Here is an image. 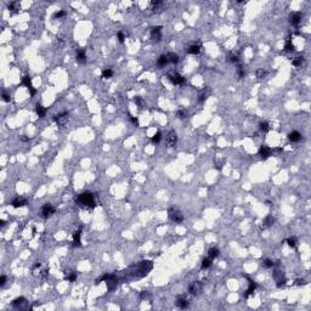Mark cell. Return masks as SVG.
I'll list each match as a JSON object with an SVG mask.
<instances>
[{
  "mask_svg": "<svg viewBox=\"0 0 311 311\" xmlns=\"http://www.w3.org/2000/svg\"><path fill=\"white\" fill-rule=\"evenodd\" d=\"M75 202L79 207H83V208L90 209L95 207V199H94V195L91 192H83L80 195H78L75 197Z\"/></svg>",
  "mask_w": 311,
  "mask_h": 311,
  "instance_id": "cell-1",
  "label": "cell"
},
{
  "mask_svg": "<svg viewBox=\"0 0 311 311\" xmlns=\"http://www.w3.org/2000/svg\"><path fill=\"white\" fill-rule=\"evenodd\" d=\"M168 216H169V219L173 221V223H175V224H180V223L184 221L182 213L180 210L175 209V208H170L168 210Z\"/></svg>",
  "mask_w": 311,
  "mask_h": 311,
  "instance_id": "cell-2",
  "label": "cell"
},
{
  "mask_svg": "<svg viewBox=\"0 0 311 311\" xmlns=\"http://www.w3.org/2000/svg\"><path fill=\"white\" fill-rule=\"evenodd\" d=\"M68 119H70V115H68L67 112H62V113L54 115V120L56 122L57 127H60V128L66 127V124L68 123Z\"/></svg>",
  "mask_w": 311,
  "mask_h": 311,
  "instance_id": "cell-3",
  "label": "cell"
},
{
  "mask_svg": "<svg viewBox=\"0 0 311 311\" xmlns=\"http://www.w3.org/2000/svg\"><path fill=\"white\" fill-rule=\"evenodd\" d=\"M202 288H203V285L199 281H195L190 283L189 286V293L192 294V295H198L199 293L202 292Z\"/></svg>",
  "mask_w": 311,
  "mask_h": 311,
  "instance_id": "cell-4",
  "label": "cell"
},
{
  "mask_svg": "<svg viewBox=\"0 0 311 311\" xmlns=\"http://www.w3.org/2000/svg\"><path fill=\"white\" fill-rule=\"evenodd\" d=\"M168 77H169V80L174 85H184L186 83V79L179 73H170V74H168Z\"/></svg>",
  "mask_w": 311,
  "mask_h": 311,
  "instance_id": "cell-5",
  "label": "cell"
},
{
  "mask_svg": "<svg viewBox=\"0 0 311 311\" xmlns=\"http://www.w3.org/2000/svg\"><path fill=\"white\" fill-rule=\"evenodd\" d=\"M55 212H56V209H55V207L50 203H46L43 205V208H41V216L43 218H49L51 216L52 214H55Z\"/></svg>",
  "mask_w": 311,
  "mask_h": 311,
  "instance_id": "cell-6",
  "label": "cell"
},
{
  "mask_svg": "<svg viewBox=\"0 0 311 311\" xmlns=\"http://www.w3.org/2000/svg\"><path fill=\"white\" fill-rule=\"evenodd\" d=\"M151 38L156 41H161L162 39V26L153 27L151 31Z\"/></svg>",
  "mask_w": 311,
  "mask_h": 311,
  "instance_id": "cell-7",
  "label": "cell"
},
{
  "mask_svg": "<svg viewBox=\"0 0 311 311\" xmlns=\"http://www.w3.org/2000/svg\"><path fill=\"white\" fill-rule=\"evenodd\" d=\"M177 142V135L174 130H171L170 133L168 134L167 136V145H168V147H175V145Z\"/></svg>",
  "mask_w": 311,
  "mask_h": 311,
  "instance_id": "cell-8",
  "label": "cell"
},
{
  "mask_svg": "<svg viewBox=\"0 0 311 311\" xmlns=\"http://www.w3.org/2000/svg\"><path fill=\"white\" fill-rule=\"evenodd\" d=\"M301 21V13L300 12H293L291 13V16H289V23L294 27H298L299 23Z\"/></svg>",
  "mask_w": 311,
  "mask_h": 311,
  "instance_id": "cell-9",
  "label": "cell"
},
{
  "mask_svg": "<svg viewBox=\"0 0 311 311\" xmlns=\"http://www.w3.org/2000/svg\"><path fill=\"white\" fill-rule=\"evenodd\" d=\"M273 277H275L276 282H277V287H278V288L286 285L287 280L285 278V276H283L282 272H280V271H275V272H273Z\"/></svg>",
  "mask_w": 311,
  "mask_h": 311,
  "instance_id": "cell-10",
  "label": "cell"
},
{
  "mask_svg": "<svg viewBox=\"0 0 311 311\" xmlns=\"http://www.w3.org/2000/svg\"><path fill=\"white\" fill-rule=\"evenodd\" d=\"M259 154H260V157L262 158V159H267V158L270 157V154H271V148L265 146V145H262V146L259 148Z\"/></svg>",
  "mask_w": 311,
  "mask_h": 311,
  "instance_id": "cell-11",
  "label": "cell"
},
{
  "mask_svg": "<svg viewBox=\"0 0 311 311\" xmlns=\"http://www.w3.org/2000/svg\"><path fill=\"white\" fill-rule=\"evenodd\" d=\"M75 60H77L78 63H85L86 62V55H85V50L84 49H78L77 50V56H75Z\"/></svg>",
  "mask_w": 311,
  "mask_h": 311,
  "instance_id": "cell-12",
  "label": "cell"
},
{
  "mask_svg": "<svg viewBox=\"0 0 311 311\" xmlns=\"http://www.w3.org/2000/svg\"><path fill=\"white\" fill-rule=\"evenodd\" d=\"M246 277H247L248 282H249V287H248V289H247V293L244 294V296H246V298H248V296H249L250 294H253V293H254L255 288H257V283H255L253 280H250L249 277H248V276H246Z\"/></svg>",
  "mask_w": 311,
  "mask_h": 311,
  "instance_id": "cell-13",
  "label": "cell"
},
{
  "mask_svg": "<svg viewBox=\"0 0 311 311\" xmlns=\"http://www.w3.org/2000/svg\"><path fill=\"white\" fill-rule=\"evenodd\" d=\"M27 204V199H24L23 197H17L16 199H13L11 205L13 207V208H19V207H23Z\"/></svg>",
  "mask_w": 311,
  "mask_h": 311,
  "instance_id": "cell-14",
  "label": "cell"
},
{
  "mask_svg": "<svg viewBox=\"0 0 311 311\" xmlns=\"http://www.w3.org/2000/svg\"><path fill=\"white\" fill-rule=\"evenodd\" d=\"M176 304V306L177 308H180V309H186L189 306V300L185 298V296H179L177 300L175 301Z\"/></svg>",
  "mask_w": 311,
  "mask_h": 311,
  "instance_id": "cell-15",
  "label": "cell"
},
{
  "mask_svg": "<svg viewBox=\"0 0 311 311\" xmlns=\"http://www.w3.org/2000/svg\"><path fill=\"white\" fill-rule=\"evenodd\" d=\"M288 139L292 142H299L301 140V134L299 131H292V133L288 134Z\"/></svg>",
  "mask_w": 311,
  "mask_h": 311,
  "instance_id": "cell-16",
  "label": "cell"
},
{
  "mask_svg": "<svg viewBox=\"0 0 311 311\" xmlns=\"http://www.w3.org/2000/svg\"><path fill=\"white\" fill-rule=\"evenodd\" d=\"M80 236H81V230H78L73 233V246L74 247H80Z\"/></svg>",
  "mask_w": 311,
  "mask_h": 311,
  "instance_id": "cell-17",
  "label": "cell"
},
{
  "mask_svg": "<svg viewBox=\"0 0 311 311\" xmlns=\"http://www.w3.org/2000/svg\"><path fill=\"white\" fill-rule=\"evenodd\" d=\"M187 52L191 54V55H197L201 52V45L199 44H192L189 46V49H187Z\"/></svg>",
  "mask_w": 311,
  "mask_h": 311,
  "instance_id": "cell-18",
  "label": "cell"
},
{
  "mask_svg": "<svg viewBox=\"0 0 311 311\" xmlns=\"http://www.w3.org/2000/svg\"><path fill=\"white\" fill-rule=\"evenodd\" d=\"M165 56H167V60H168V62H170V63L176 65L179 62V55L175 54V52H169V54L165 55Z\"/></svg>",
  "mask_w": 311,
  "mask_h": 311,
  "instance_id": "cell-19",
  "label": "cell"
},
{
  "mask_svg": "<svg viewBox=\"0 0 311 311\" xmlns=\"http://www.w3.org/2000/svg\"><path fill=\"white\" fill-rule=\"evenodd\" d=\"M35 112H37V114L39 115V118H44L45 114H46V109H45V107L41 106L40 103H37V106H35Z\"/></svg>",
  "mask_w": 311,
  "mask_h": 311,
  "instance_id": "cell-20",
  "label": "cell"
},
{
  "mask_svg": "<svg viewBox=\"0 0 311 311\" xmlns=\"http://www.w3.org/2000/svg\"><path fill=\"white\" fill-rule=\"evenodd\" d=\"M275 223V219L271 216V215H269L264 219V223H262V229H267V227H270L272 224Z\"/></svg>",
  "mask_w": 311,
  "mask_h": 311,
  "instance_id": "cell-21",
  "label": "cell"
},
{
  "mask_svg": "<svg viewBox=\"0 0 311 311\" xmlns=\"http://www.w3.org/2000/svg\"><path fill=\"white\" fill-rule=\"evenodd\" d=\"M66 281L68 282H74L75 280H77V272H74V271H66V277H65Z\"/></svg>",
  "mask_w": 311,
  "mask_h": 311,
  "instance_id": "cell-22",
  "label": "cell"
},
{
  "mask_svg": "<svg viewBox=\"0 0 311 311\" xmlns=\"http://www.w3.org/2000/svg\"><path fill=\"white\" fill-rule=\"evenodd\" d=\"M219 254H220V250L218 249V248H210V249L208 250V255H209V258L210 259H215L219 257Z\"/></svg>",
  "mask_w": 311,
  "mask_h": 311,
  "instance_id": "cell-23",
  "label": "cell"
},
{
  "mask_svg": "<svg viewBox=\"0 0 311 311\" xmlns=\"http://www.w3.org/2000/svg\"><path fill=\"white\" fill-rule=\"evenodd\" d=\"M23 304H26V299L23 298V296H19V298H16L15 300L11 303V305L12 306H16V308H19L21 305H23Z\"/></svg>",
  "mask_w": 311,
  "mask_h": 311,
  "instance_id": "cell-24",
  "label": "cell"
},
{
  "mask_svg": "<svg viewBox=\"0 0 311 311\" xmlns=\"http://www.w3.org/2000/svg\"><path fill=\"white\" fill-rule=\"evenodd\" d=\"M19 8H21V5H19V3H17V1H13V3H11V4L9 5V10H10V12H12V13L18 12Z\"/></svg>",
  "mask_w": 311,
  "mask_h": 311,
  "instance_id": "cell-25",
  "label": "cell"
},
{
  "mask_svg": "<svg viewBox=\"0 0 311 311\" xmlns=\"http://www.w3.org/2000/svg\"><path fill=\"white\" fill-rule=\"evenodd\" d=\"M168 63V60H167V56L165 55H162V56H159V58H158L157 61V66L158 67H165V65Z\"/></svg>",
  "mask_w": 311,
  "mask_h": 311,
  "instance_id": "cell-26",
  "label": "cell"
},
{
  "mask_svg": "<svg viewBox=\"0 0 311 311\" xmlns=\"http://www.w3.org/2000/svg\"><path fill=\"white\" fill-rule=\"evenodd\" d=\"M22 84L28 88V90H31V89L33 88V85H32V79H31V77H28V75H26V77L22 78Z\"/></svg>",
  "mask_w": 311,
  "mask_h": 311,
  "instance_id": "cell-27",
  "label": "cell"
},
{
  "mask_svg": "<svg viewBox=\"0 0 311 311\" xmlns=\"http://www.w3.org/2000/svg\"><path fill=\"white\" fill-rule=\"evenodd\" d=\"M303 63H304V57H301V56L295 57L294 60H292V65L294 67H300Z\"/></svg>",
  "mask_w": 311,
  "mask_h": 311,
  "instance_id": "cell-28",
  "label": "cell"
},
{
  "mask_svg": "<svg viewBox=\"0 0 311 311\" xmlns=\"http://www.w3.org/2000/svg\"><path fill=\"white\" fill-rule=\"evenodd\" d=\"M285 50L288 51V52H291V51H294V50H295V49H294V45H293V43H292V40H291V39L287 40V43L285 44Z\"/></svg>",
  "mask_w": 311,
  "mask_h": 311,
  "instance_id": "cell-29",
  "label": "cell"
},
{
  "mask_svg": "<svg viewBox=\"0 0 311 311\" xmlns=\"http://www.w3.org/2000/svg\"><path fill=\"white\" fill-rule=\"evenodd\" d=\"M112 75H113V71L111 70V68H107V70H105L102 72V78H105V79L112 78Z\"/></svg>",
  "mask_w": 311,
  "mask_h": 311,
  "instance_id": "cell-30",
  "label": "cell"
},
{
  "mask_svg": "<svg viewBox=\"0 0 311 311\" xmlns=\"http://www.w3.org/2000/svg\"><path fill=\"white\" fill-rule=\"evenodd\" d=\"M259 129L262 131V133H267L269 129H270V127H269V123L267 122H261L259 124Z\"/></svg>",
  "mask_w": 311,
  "mask_h": 311,
  "instance_id": "cell-31",
  "label": "cell"
},
{
  "mask_svg": "<svg viewBox=\"0 0 311 311\" xmlns=\"http://www.w3.org/2000/svg\"><path fill=\"white\" fill-rule=\"evenodd\" d=\"M212 260H213V259H210V258H204V259L202 260V269H208V267H210V265H212Z\"/></svg>",
  "mask_w": 311,
  "mask_h": 311,
  "instance_id": "cell-32",
  "label": "cell"
},
{
  "mask_svg": "<svg viewBox=\"0 0 311 311\" xmlns=\"http://www.w3.org/2000/svg\"><path fill=\"white\" fill-rule=\"evenodd\" d=\"M161 140H162V134L158 131V133H156L153 135V137H152V142H153V143H159Z\"/></svg>",
  "mask_w": 311,
  "mask_h": 311,
  "instance_id": "cell-33",
  "label": "cell"
},
{
  "mask_svg": "<svg viewBox=\"0 0 311 311\" xmlns=\"http://www.w3.org/2000/svg\"><path fill=\"white\" fill-rule=\"evenodd\" d=\"M262 264H264V266H265L266 269H271V267L275 266V262H273L272 260H270V259H265Z\"/></svg>",
  "mask_w": 311,
  "mask_h": 311,
  "instance_id": "cell-34",
  "label": "cell"
},
{
  "mask_svg": "<svg viewBox=\"0 0 311 311\" xmlns=\"http://www.w3.org/2000/svg\"><path fill=\"white\" fill-rule=\"evenodd\" d=\"M287 243H288L289 247L294 248V247L296 246V238H295V237H289V238L287 239Z\"/></svg>",
  "mask_w": 311,
  "mask_h": 311,
  "instance_id": "cell-35",
  "label": "cell"
},
{
  "mask_svg": "<svg viewBox=\"0 0 311 311\" xmlns=\"http://www.w3.org/2000/svg\"><path fill=\"white\" fill-rule=\"evenodd\" d=\"M186 111L185 109H179L177 112H176V115H177V118L179 119H184V118H186Z\"/></svg>",
  "mask_w": 311,
  "mask_h": 311,
  "instance_id": "cell-36",
  "label": "cell"
},
{
  "mask_svg": "<svg viewBox=\"0 0 311 311\" xmlns=\"http://www.w3.org/2000/svg\"><path fill=\"white\" fill-rule=\"evenodd\" d=\"M237 79H242L244 77V71H243V68H242L241 66H238L237 67Z\"/></svg>",
  "mask_w": 311,
  "mask_h": 311,
  "instance_id": "cell-37",
  "label": "cell"
},
{
  "mask_svg": "<svg viewBox=\"0 0 311 311\" xmlns=\"http://www.w3.org/2000/svg\"><path fill=\"white\" fill-rule=\"evenodd\" d=\"M63 16H66V12H65L63 10H61V11L55 12L52 17H54V18H61V17H63Z\"/></svg>",
  "mask_w": 311,
  "mask_h": 311,
  "instance_id": "cell-38",
  "label": "cell"
},
{
  "mask_svg": "<svg viewBox=\"0 0 311 311\" xmlns=\"http://www.w3.org/2000/svg\"><path fill=\"white\" fill-rule=\"evenodd\" d=\"M229 61L232 62V63H238V57L236 56V55L230 54V55H229Z\"/></svg>",
  "mask_w": 311,
  "mask_h": 311,
  "instance_id": "cell-39",
  "label": "cell"
},
{
  "mask_svg": "<svg viewBox=\"0 0 311 311\" xmlns=\"http://www.w3.org/2000/svg\"><path fill=\"white\" fill-rule=\"evenodd\" d=\"M265 75H266V72H265L264 70H261V68H260V70H258V71H257V77H258L259 79L264 78Z\"/></svg>",
  "mask_w": 311,
  "mask_h": 311,
  "instance_id": "cell-40",
  "label": "cell"
},
{
  "mask_svg": "<svg viewBox=\"0 0 311 311\" xmlns=\"http://www.w3.org/2000/svg\"><path fill=\"white\" fill-rule=\"evenodd\" d=\"M118 40L120 41V43H124V40H125V35H124L123 32H119L118 33Z\"/></svg>",
  "mask_w": 311,
  "mask_h": 311,
  "instance_id": "cell-41",
  "label": "cell"
},
{
  "mask_svg": "<svg viewBox=\"0 0 311 311\" xmlns=\"http://www.w3.org/2000/svg\"><path fill=\"white\" fill-rule=\"evenodd\" d=\"M3 100L5 101V102H10L11 101V97H10V95H8L6 93H4L3 94Z\"/></svg>",
  "mask_w": 311,
  "mask_h": 311,
  "instance_id": "cell-42",
  "label": "cell"
},
{
  "mask_svg": "<svg viewBox=\"0 0 311 311\" xmlns=\"http://www.w3.org/2000/svg\"><path fill=\"white\" fill-rule=\"evenodd\" d=\"M134 101H135V103H136L137 106H142V103H143L141 97H135V99H134Z\"/></svg>",
  "mask_w": 311,
  "mask_h": 311,
  "instance_id": "cell-43",
  "label": "cell"
},
{
  "mask_svg": "<svg viewBox=\"0 0 311 311\" xmlns=\"http://www.w3.org/2000/svg\"><path fill=\"white\" fill-rule=\"evenodd\" d=\"M5 282H6V276H1V277H0V286H4L5 285Z\"/></svg>",
  "mask_w": 311,
  "mask_h": 311,
  "instance_id": "cell-44",
  "label": "cell"
},
{
  "mask_svg": "<svg viewBox=\"0 0 311 311\" xmlns=\"http://www.w3.org/2000/svg\"><path fill=\"white\" fill-rule=\"evenodd\" d=\"M130 119H131V122H133V123L135 124V125H137V124H139V120H137V119L135 118V117H133V115H130Z\"/></svg>",
  "mask_w": 311,
  "mask_h": 311,
  "instance_id": "cell-45",
  "label": "cell"
},
{
  "mask_svg": "<svg viewBox=\"0 0 311 311\" xmlns=\"http://www.w3.org/2000/svg\"><path fill=\"white\" fill-rule=\"evenodd\" d=\"M296 285H299V286L300 285H305V281L304 280H296Z\"/></svg>",
  "mask_w": 311,
  "mask_h": 311,
  "instance_id": "cell-46",
  "label": "cell"
},
{
  "mask_svg": "<svg viewBox=\"0 0 311 311\" xmlns=\"http://www.w3.org/2000/svg\"><path fill=\"white\" fill-rule=\"evenodd\" d=\"M205 99H207V97H205V94H202L201 96H199V101H201V102H203Z\"/></svg>",
  "mask_w": 311,
  "mask_h": 311,
  "instance_id": "cell-47",
  "label": "cell"
},
{
  "mask_svg": "<svg viewBox=\"0 0 311 311\" xmlns=\"http://www.w3.org/2000/svg\"><path fill=\"white\" fill-rule=\"evenodd\" d=\"M40 266H41V264H40V262H37V264L33 266V270H35V269H39Z\"/></svg>",
  "mask_w": 311,
  "mask_h": 311,
  "instance_id": "cell-48",
  "label": "cell"
},
{
  "mask_svg": "<svg viewBox=\"0 0 311 311\" xmlns=\"http://www.w3.org/2000/svg\"><path fill=\"white\" fill-rule=\"evenodd\" d=\"M0 225H1V226H5V221L1 220V221H0Z\"/></svg>",
  "mask_w": 311,
  "mask_h": 311,
  "instance_id": "cell-49",
  "label": "cell"
}]
</instances>
